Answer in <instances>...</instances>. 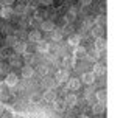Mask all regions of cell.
I'll use <instances>...</instances> for the list:
<instances>
[{"label":"cell","mask_w":123,"mask_h":118,"mask_svg":"<svg viewBox=\"0 0 123 118\" xmlns=\"http://www.w3.org/2000/svg\"><path fill=\"white\" fill-rule=\"evenodd\" d=\"M69 72L67 70H59V72H56V75H55V82L56 84H62V82H67L69 81Z\"/></svg>","instance_id":"obj_1"},{"label":"cell","mask_w":123,"mask_h":118,"mask_svg":"<svg viewBox=\"0 0 123 118\" xmlns=\"http://www.w3.org/2000/svg\"><path fill=\"white\" fill-rule=\"evenodd\" d=\"M12 48H14L16 55H24V53H27V42H24V40H17V42L12 45Z\"/></svg>","instance_id":"obj_2"},{"label":"cell","mask_w":123,"mask_h":118,"mask_svg":"<svg viewBox=\"0 0 123 118\" xmlns=\"http://www.w3.org/2000/svg\"><path fill=\"white\" fill-rule=\"evenodd\" d=\"M17 82H19V76L16 75V73H8V75L5 76V84L8 85V87H14Z\"/></svg>","instance_id":"obj_3"},{"label":"cell","mask_w":123,"mask_h":118,"mask_svg":"<svg viewBox=\"0 0 123 118\" xmlns=\"http://www.w3.org/2000/svg\"><path fill=\"white\" fill-rule=\"evenodd\" d=\"M106 45H108V44H106V39L105 37H95V42H93V47H95V50L97 51H105L106 50Z\"/></svg>","instance_id":"obj_4"},{"label":"cell","mask_w":123,"mask_h":118,"mask_svg":"<svg viewBox=\"0 0 123 118\" xmlns=\"http://www.w3.org/2000/svg\"><path fill=\"white\" fill-rule=\"evenodd\" d=\"M42 100L47 101V103H53V101L56 100V92H55L53 89H47V90L44 92V95H42Z\"/></svg>","instance_id":"obj_5"},{"label":"cell","mask_w":123,"mask_h":118,"mask_svg":"<svg viewBox=\"0 0 123 118\" xmlns=\"http://www.w3.org/2000/svg\"><path fill=\"white\" fill-rule=\"evenodd\" d=\"M92 73L95 76H103L106 73V65L101 64V62H95V64H93V72Z\"/></svg>","instance_id":"obj_6"},{"label":"cell","mask_w":123,"mask_h":118,"mask_svg":"<svg viewBox=\"0 0 123 118\" xmlns=\"http://www.w3.org/2000/svg\"><path fill=\"white\" fill-rule=\"evenodd\" d=\"M95 78H97V76L93 75L92 72H86V73H83V76H81V81L84 82V84L90 85V84H93V82H95Z\"/></svg>","instance_id":"obj_7"},{"label":"cell","mask_w":123,"mask_h":118,"mask_svg":"<svg viewBox=\"0 0 123 118\" xmlns=\"http://www.w3.org/2000/svg\"><path fill=\"white\" fill-rule=\"evenodd\" d=\"M37 51L41 53V55H47L48 53V50H50V44L48 42H45V40H39V42H37Z\"/></svg>","instance_id":"obj_8"},{"label":"cell","mask_w":123,"mask_h":118,"mask_svg":"<svg viewBox=\"0 0 123 118\" xmlns=\"http://www.w3.org/2000/svg\"><path fill=\"white\" fill-rule=\"evenodd\" d=\"M86 51H87V50L84 48V47H81V45L75 47V50H73V58H75V59H83V58H86Z\"/></svg>","instance_id":"obj_9"},{"label":"cell","mask_w":123,"mask_h":118,"mask_svg":"<svg viewBox=\"0 0 123 118\" xmlns=\"http://www.w3.org/2000/svg\"><path fill=\"white\" fill-rule=\"evenodd\" d=\"M12 12H14V11H12L11 6H2V9H0V16H2V19H5V20L11 19Z\"/></svg>","instance_id":"obj_10"},{"label":"cell","mask_w":123,"mask_h":118,"mask_svg":"<svg viewBox=\"0 0 123 118\" xmlns=\"http://www.w3.org/2000/svg\"><path fill=\"white\" fill-rule=\"evenodd\" d=\"M67 85H69L70 90H78V89L81 87V81H80L78 78H69V81H67Z\"/></svg>","instance_id":"obj_11"},{"label":"cell","mask_w":123,"mask_h":118,"mask_svg":"<svg viewBox=\"0 0 123 118\" xmlns=\"http://www.w3.org/2000/svg\"><path fill=\"white\" fill-rule=\"evenodd\" d=\"M28 40L30 42H34V44H37L39 40H42V34H41V31H30L28 33Z\"/></svg>","instance_id":"obj_12"},{"label":"cell","mask_w":123,"mask_h":118,"mask_svg":"<svg viewBox=\"0 0 123 118\" xmlns=\"http://www.w3.org/2000/svg\"><path fill=\"white\" fill-rule=\"evenodd\" d=\"M41 30L47 31V33H51V31L55 30L53 20H42V22H41Z\"/></svg>","instance_id":"obj_13"},{"label":"cell","mask_w":123,"mask_h":118,"mask_svg":"<svg viewBox=\"0 0 123 118\" xmlns=\"http://www.w3.org/2000/svg\"><path fill=\"white\" fill-rule=\"evenodd\" d=\"M86 58L90 61V62H98L100 59V51H97L95 48L90 50V51H86Z\"/></svg>","instance_id":"obj_14"},{"label":"cell","mask_w":123,"mask_h":118,"mask_svg":"<svg viewBox=\"0 0 123 118\" xmlns=\"http://www.w3.org/2000/svg\"><path fill=\"white\" fill-rule=\"evenodd\" d=\"M95 98H97L98 103H106V100H108V92H106L105 89H100V90H97Z\"/></svg>","instance_id":"obj_15"},{"label":"cell","mask_w":123,"mask_h":118,"mask_svg":"<svg viewBox=\"0 0 123 118\" xmlns=\"http://www.w3.org/2000/svg\"><path fill=\"white\" fill-rule=\"evenodd\" d=\"M75 17H76V9L75 8H70L69 11H67L66 17H64V22H66V23H72V22L75 20Z\"/></svg>","instance_id":"obj_16"},{"label":"cell","mask_w":123,"mask_h":118,"mask_svg":"<svg viewBox=\"0 0 123 118\" xmlns=\"http://www.w3.org/2000/svg\"><path fill=\"white\" fill-rule=\"evenodd\" d=\"M64 103H66V106L73 107V106H76V103H78V96H76V95H67L66 100H64Z\"/></svg>","instance_id":"obj_17"},{"label":"cell","mask_w":123,"mask_h":118,"mask_svg":"<svg viewBox=\"0 0 123 118\" xmlns=\"http://www.w3.org/2000/svg\"><path fill=\"white\" fill-rule=\"evenodd\" d=\"M75 64H76L75 58H69V56H66V58L62 59V65L66 67V68H75Z\"/></svg>","instance_id":"obj_18"},{"label":"cell","mask_w":123,"mask_h":118,"mask_svg":"<svg viewBox=\"0 0 123 118\" xmlns=\"http://www.w3.org/2000/svg\"><path fill=\"white\" fill-rule=\"evenodd\" d=\"M53 107L55 110H58V112H64L66 110V103H64V100H55L53 101Z\"/></svg>","instance_id":"obj_19"},{"label":"cell","mask_w":123,"mask_h":118,"mask_svg":"<svg viewBox=\"0 0 123 118\" xmlns=\"http://www.w3.org/2000/svg\"><path fill=\"white\" fill-rule=\"evenodd\" d=\"M34 75V70H33V67L31 65H25V67H22V76L24 78H31V76Z\"/></svg>","instance_id":"obj_20"},{"label":"cell","mask_w":123,"mask_h":118,"mask_svg":"<svg viewBox=\"0 0 123 118\" xmlns=\"http://www.w3.org/2000/svg\"><path fill=\"white\" fill-rule=\"evenodd\" d=\"M67 42H69V45H72V47H78L80 42H81V37H80L78 34H72V36H69Z\"/></svg>","instance_id":"obj_21"},{"label":"cell","mask_w":123,"mask_h":118,"mask_svg":"<svg viewBox=\"0 0 123 118\" xmlns=\"http://www.w3.org/2000/svg\"><path fill=\"white\" fill-rule=\"evenodd\" d=\"M92 112L97 113V115L103 113V112H105V103H95V104H92Z\"/></svg>","instance_id":"obj_22"},{"label":"cell","mask_w":123,"mask_h":118,"mask_svg":"<svg viewBox=\"0 0 123 118\" xmlns=\"http://www.w3.org/2000/svg\"><path fill=\"white\" fill-rule=\"evenodd\" d=\"M90 33H92V36L95 37H103V34H105V28L103 27H92V30H90Z\"/></svg>","instance_id":"obj_23"},{"label":"cell","mask_w":123,"mask_h":118,"mask_svg":"<svg viewBox=\"0 0 123 118\" xmlns=\"http://www.w3.org/2000/svg\"><path fill=\"white\" fill-rule=\"evenodd\" d=\"M16 42H17V37L12 36V34H9V36H6V37H5V47H6V48L12 47Z\"/></svg>","instance_id":"obj_24"},{"label":"cell","mask_w":123,"mask_h":118,"mask_svg":"<svg viewBox=\"0 0 123 118\" xmlns=\"http://www.w3.org/2000/svg\"><path fill=\"white\" fill-rule=\"evenodd\" d=\"M62 31L61 30H53L51 31V40H55V42H59L61 39H62Z\"/></svg>","instance_id":"obj_25"},{"label":"cell","mask_w":123,"mask_h":118,"mask_svg":"<svg viewBox=\"0 0 123 118\" xmlns=\"http://www.w3.org/2000/svg\"><path fill=\"white\" fill-rule=\"evenodd\" d=\"M95 25H97V27H103V28H105V27H106V16H105V14L97 16V19H95Z\"/></svg>","instance_id":"obj_26"},{"label":"cell","mask_w":123,"mask_h":118,"mask_svg":"<svg viewBox=\"0 0 123 118\" xmlns=\"http://www.w3.org/2000/svg\"><path fill=\"white\" fill-rule=\"evenodd\" d=\"M9 62H11V65H14V67H17V65H20V59H19V56L16 55V56H9Z\"/></svg>","instance_id":"obj_27"},{"label":"cell","mask_w":123,"mask_h":118,"mask_svg":"<svg viewBox=\"0 0 123 118\" xmlns=\"http://www.w3.org/2000/svg\"><path fill=\"white\" fill-rule=\"evenodd\" d=\"M61 31H62V34L72 33V31H73V25H72V23H66V25H64V28H62Z\"/></svg>","instance_id":"obj_28"},{"label":"cell","mask_w":123,"mask_h":118,"mask_svg":"<svg viewBox=\"0 0 123 118\" xmlns=\"http://www.w3.org/2000/svg\"><path fill=\"white\" fill-rule=\"evenodd\" d=\"M37 72H39V75L45 76V75L48 73V67H47V65H39V68H37Z\"/></svg>","instance_id":"obj_29"},{"label":"cell","mask_w":123,"mask_h":118,"mask_svg":"<svg viewBox=\"0 0 123 118\" xmlns=\"http://www.w3.org/2000/svg\"><path fill=\"white\" fill-rule=\"evenodd\" d=\"M0 118H14V112H12V110H5V112L2 113V117Z\"/></svg>","instance_id":"obj_30"},{"label":"cell","mask_w":123,"mask_h":118,"mask_svg":"<svg viewBox=\"0 0 123 118\" xmlns=\"http://www.w3.org/2000/svg\"><path fill=\"white\" fill-rule=\"evenodd\" d=\"M0 56H2V58H9V56H11L9 55V50L6 48V47H3V48L0 50Z\"/></svg>","instance_id":"obj_31"},{"label":"cell","mask_w":123,"mask_h":118,"mask_svg":"<svg viewBox=\"0 0 123 118\" xmlns=\"http://www.w3.org/2000/svg\"><path fill=\"white\" fill-rule=\"evenodd\" d=\"M24 55H25V62H27V65H31V62L34 61L33 55H28V53H24Z\"/></svg>","instance_id":"obj_32"},{"label":"cell","mask_w":123,"mask_h":118,"mask_svg":"<svg viewBox=\"0 0 123 118\" xmlns=\"http://www.w3.org/2000/svg\"><path fill=\"white\" fill-rule=\"evenodd\" d=\"M25 8H27V5H24V3H22V5H17V6H16V9H12V11H16L19 14V12H24Z\"/></svg>","instance_id":"obj_33"},{"label":"cell","mask_w":123,"mask_h":118,"mask_svg":"<svg viewBox=\"0 0 123 118\" xmlns=\"http://www.w3.org/2000/svg\"><path fill=\"white\" fill-rule=\"evenodd\" d=\"M53 2H55V0H39V3H41L42 6H51V5H53Z\"/></svg>","instance_id":"obj_34"},{"label":"cell","mask_w":123,"mask_h":118,"mask_svg":"<svg viewBox=\"0 0 123 118\" xmlns=\"http://www.w3.org/2000/svg\"><path fill=\"white\" fill-rule=\"evenodd\" d=\"M42 84H45L47 87H51V85H55V79H48V78H47L44 82H42Z\"/></svg>","instance_id":"obj_35"},{"label":"cell","mask_w":123,"mask_h":118,"mask_svg":"<svg viewBox=\"0 0 123 118\" xmlns=\"http://www.w3.org/2000/svg\"><path fill=\"white\" fill-rule=\"evenodd\" d=\"M14 2H16V0H2L3 6H11V5H12Z\"/></svg>","instance_id":"obj_36"},{"label":"cell","mask_w":123,"mask_h":118,"mask_svg":"<svg viewBox=\"0 0 123 118\" xmlns=\"http://www.w3.org/2000/svg\"><path fill=\"white\" fill-rule=\"evenodd\" d=\"M92 3V0H80V5L81 6H89Z\"/></svg>","instance_id":"obj_37"},{"label":"cell","mask_w":123,"mask_h":118,"mask_svg":"<svg viewBox=\"0 0 123 118\" xmlns=\"http://www.w3.org/2000/svg\"><path fill=\"white\" fill-rule=\"evenodd\" d=\"M3 112H5V106H3V104H0V117H2Z\"/></svg>","instance_id":"obj_38"},{"label":"cell","mask_w":123,"mask_h":118,"mask_svg":"<svg viewBox=\"0 0 123 118\" xmlns=\"http://www.w3.org/2000/svg\"><path fill=\"white\" fill-rule=\"evenodd\" d=\"M78 118H87V115H80Z\"/></svg>","instance_id":"obj_39"}]
</instances>
